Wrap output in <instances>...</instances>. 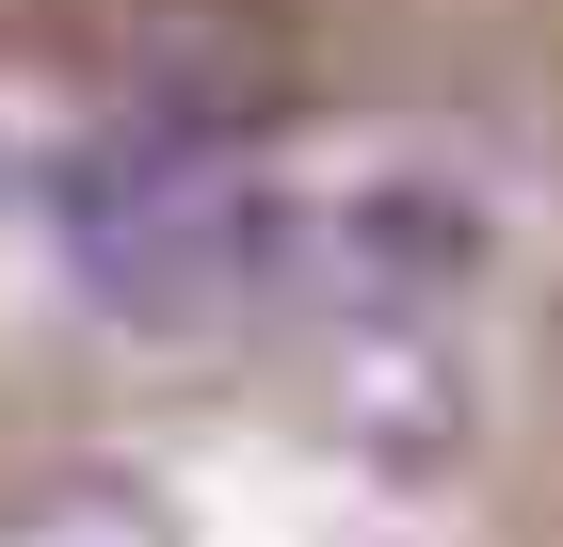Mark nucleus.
<instances>
[{
    "instance_id": "1",
    "label": "nucleus",
    "mask_w": 563,
    "mask_h": 547,
    "mask_svg": "<svg viewBox=\"0 0 563 547\" xmlns=\"http://www.w3.org/2000/svg\"><path fill=\"white\" fill-rule=\"evenodd\" d=\"M65 258L130 338H210L242 306H290V194H242V177L130 145L65 194Z\"/></svg>"
},
{
    "instance_id": "2",
    "label": "nucleus",
    "mask_w": 563,
    "mask_h": 547,
    "mask_svg": "<svg viewBox=\"0 0 563 547\" xmlns=\"http://www.w3.org/2000/svg\"><path fill=\"white\" fill-rule=\"evenodd\" d=\"M483 258H499V210L451 162H371L339 194H290V306L322 322H434L483 291Z\"/></svg>"
},
{
    "instance_id": "3",
    "label": "nucleus",
    "mask_w": 563,
    "mask_h": 547,
    "mask_svg": "<svg viewBox=\"0 0 563 547\" xmlns=\"http://www.w3.org/2000/svg\"><path fill=\"white\" fill-rule=\"evenodd\" d=\"M65 65L162 162H210V145L274 129V97H290V33H274L258 0H81L65 17Z\"/></svg>"
},
{
    "instance_id": "4",
    "label": "nucleus",
    "mask_w": 563,
    "mask_h": 547,
    "mask_svg": "<svg viewBox=\"0 0 563 547\" xmlns=\"http://www.w3.org/2000/svg\"><path fill=\"white\" fill-rule=\"evenodd\" d=\"M81 547H130V532H81Z\"/></svg>"
}]
</instances>
